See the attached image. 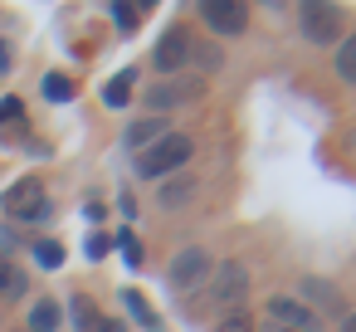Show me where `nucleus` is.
<instances>
[{
  "instance_id": "obj_1",
  "label": "nucleus",
  "mask_w": 356,
  "mask_h": 332,
  "mask_svg": "<svg viewBox=\"0 0 356 332\" xmlns=\"http://www.w3.org/2000/svg\"><path fill=\"white\" fill-rule=\"evenodd\" d=\"M191 152H195V142H191L186 132H166L161 142H152L147 152H137V176L166 181V176H176V171L191 161Z\"/></svg>"
},
{
  "instance_id": "obj_2",
  "label": "nucleus",
  "mask_w": 356,
  "mask_h": 332,
  "mask_svg": "<svg viewBox=\"0 0 356 332\" xmlns=\"http://www.w3.org/2000/svg\"><path fill=\"white\" fill-rule=\"evenodd\" d=\"M244 293H249V274L239 259H220L205 278V303L215 313H239L244 308Z\"/></svg>"
},
{
  "instance_id": "obj_3",
  "label": "nucleus",
  "mask_w": 356,
  "mask_h": 332,
  "mask_svg": "<svg viewBox=\"0 0 356 332\" xmlns=\"http://www.w3.org/2000/svg\"><path fill=\"white\" fill-rule=\"evenodd\" d=\"M210 254L200 249V244H191V249H181L176 259H171V269H166V288L176 293V298H191L195 288H205V278H210Z\"/></svg>"
},
{
  "instance_id": "obj_4",
  "label": "nucleus",
  "mask_w": 356,
  "mask_h": 332,
  "mask_svg": "<svg viewBox=\"0 0 356 332\" xmlns=\"http://www.w3.org/2000/svg\"><path fill=\"white\" fill-rule=\"evenodd\" d=\"M6 215H10V220H25V225H44V220H49V196H44V186H40L35 176L15 181V186L6 191Z\"/></svg>"
},
{
  "instance_id": "obj_5",
  "label": "nucleus",
  "mask_w": 356,
  "mask_h": 332,
  "mask_svg": "<svg viewBox=\"0 0 356 332\" xmlns=\"http://www.w3.org/2000/svg\"><path fill=\"white\" fill-rule=\"evenodd\" d=\"M298 20H302V35L312 40V45H332V40H341V10L332 6H322V0H307V6L298 10Z\"/></svg>"
},
{
  "instance_id": "obj_6",
  "label": "nucleus",
  "mask_w": 356,
  "mask_h": 332,
  "mask_svg": "<svg viewBox=\"0 0 356 332\" xmlns=\"http://www.w3.org/2000/svg\"><path fill=\"white\" fill-rule=\"evenodd\" d=\"M152 64L161 69V79H176V74L191 64V30H186V25H171V30L156 40V54H152Z\"/></svg>"
},
{
  "instance_id": "obj_7",
  "label": "nucleus",
  "mask_w": 356,
  "mask_h": 332,
  "mask_svg": "<svg viewBox=\"0 0 356 332\" xmlns=\"http://www.w3.org/2000/svg\"><path fill=\"white\" fill-rule=\"evenodd\" d=\"M205 93V79H161V84H152L147 88V108H156V113H166V108H181V103H195Z\"/></svg>"
},
{
  "instance_id": "obj_8",
  "label": "nucleus",
  "mask_w": 356,
  "mask_h": 332,
  "mask_svg": "<svg viewBox=\"0 0 356 332\" xmlns=\"http://www.w3.org/2000/svg\"><path fill=\"white\" fill-rule=\"evenodd\" d=\"M200 20H205V30H215V35H244V30H249V6H239V0H205V6H200Z\"/></svg>"
},
{
  "instance_id": "obj_9",
  "label": "nucleus",
  "mask_w": 356,
  "mask_h": 332,
  "mask_svg": "<svg viewBox=\"0 0 356 332\" xmlns=\"http://www.w3.org/2000/svg\"><path fill=\"white\" fill-rule=\"evenodd\" d=\"M268 317H273L283 332H317V327H322V317H317L302 298H283V293L268 298Z\"/></svg>"
},
{
  "instance_id": "obj_10",
  "label": "nucleus",
  "mask_w": 356,
  "mask_h": 332,
  "mask_svg": "<svg viewBox=\"0 0 356 332\" xmlns=\"http://www.w3.org/2000/svg\"><path fill=\"white\" fill-rule=\"evenodd\" d=\"M200 196V181L191 176V171H176V176H166L161 186H156V200H161V210H181V205H191Z\"/></svg>"
},
{
  "instance_id": "obj_11",
  "label": "nucleus",
  "mask_w": 356,
  "mask_h": 332,
  "mask_svg": "<svg viewBox=\"0 0 356 332\" xmlns=\"http://www.w3.org/2000/svg\"><path fill=\"white\" fill-rule=\"evenodd\" d=\"M302 293H307V303H317V308H312L317 317H322V313H341V317H346L341 293H337L332 283H322V278H302Z\"/></svg>"
},
{
  "instance_id": "obj_12",
  "label": "nucleus",
  "mask_w": 356,
  "mask_h": 332,
  "mask_svg": "<svg viewBox=\"0 0 356 332\" xmlns=\"http://www.w3.org/2000/svg\"><path fill=\"white\" fill-rule=\"evenodd\" d=\"M161 137H166V118H142V122H132V127H127V137H122V142H127V147H137V152H147V147H152V142H161Z\"/></svg>"
},
{
  "instance_id": "obj_13",
  "label": "nucleus",
  "mask_w": 356,
  "mask_h": 332,
  "mask_svg": "<svg viewBox=\"0 0 356 332\" xmlns=\"http://www.w3.org/2000/svg\"><path fill=\"white\" fill-rule=\"evenodd\" d=\"M30 293V278H25V269L20 264H10V259H0V298H25Z\"/></svg>"
},
{
  "instance_id": "obj_14",
  "label": "nucleus",
  "mask_w": 356,
  "mask_h": 332,
  "mask_svg": "<svg viewBox=\"0 0 356 332\" xmlns=\"http://www.w3.org/2000/svg\"><path fill=\"white\" fill-rule=\"evenodd\" d=\"M59 317H64V308L54 298H40L30 308V332H59Z\"/></svg>"
},
{
  "instance_id": "obj_15",
  "label": "nucleus",
  "mask_w": 356,
  "mask_h": 332,
  "mask_svg": "<svg viewBox=\"0 0 356 332\" xmlns=\"http://www.w3.org/2000/svg\"><path fill=\"white\" fill-rule=\"evenodd\" d=\"M191 64H195L200 74H220V69H225V54H220V45L191 40Z\"/></svg>"
},
{
  "instance_id": "obj_16",
  "label": "nucleus",
  "mask_w": 356,
  "mask_h": 332,
  "mask_svg": "<svg viewBox=\"0 0 356 332\" xmlns=\"http://www.w3.org/2000/svg\"><path fill=\"white\" fill-rule=\"evenodd\" d=\"M132 84H137V79H132V69H127V74H118V79H108V84H103V103H108V108H127Z\"/></svg>"
},
{
  "instance_id": "obj_17",
  "label": "nucleus",
  "mask_w": 356,
  "mask_h": 332,
  "mask_svg": "<svg viewBox=\"0 0 356 332\" xmlns=\"http://www.w3.org/2000/svg\"><path fill=\"white\" fill-rule=\"evenodd\" d=\"M122 308H127V313H132V317H137L142 327H156V313L147 308V298H142L137 288H122Z\"/></svg>"
},
{
  "instance_id": "obj_18",
  "label": "nucleus",
  "mask_w": 356,
  "mask_h": 332,
  "mask_svg": "<svg viewBox=\"0 0 356 332\" xmlns=\"http://www.w3.org/2000/svg\"><path fill=\"white\" fill-rule=\"evenodd\" d=\"M40 88H44L49 103H69V98H74V79H64V74H44Z\"/></svg>"
},
{
  "instance_id": "obj_19",
  "label": "nucleus",
  "mask_w": 356,
  "mask_h": 332,
  "mask_svg": "<svg viewBox=\"0 0 356 332\" xmlns=\"http://www.w3.org/2000/svg\"><path fill=\"white\" fill-rule=\"evenodd\" d=\"M337 79H341V84H356V35L337 49Z\"/></svg>"
},
{
  "instance_id": "obj_20",
  "label": "nucleus",
  "mask_w": 356,
  "mask_h": 332,
  "mask_svg": "<svg viewBox=\"0 0 356 332\" xmlns=\"http://www.w3.org/2000/svg\"><path fill=\"white\" fill-rule=\"evenodd\" d=\"M69 308H74V327H79V332H98V313H93L88 298H74Z\"/></svg>"
},
{
  "instance_id": "obj_21",
  "label": "nucleus",
  "mask_w": 356,
  "mask_h": 332,
  "mask_svg": "<svg viewBox=\"0 0 356 332\" xmlns=\"http://www.w3.org/2000/svg\"><path fill=\"white\" fill-rule=\"evenodd\" d=\"M35 259H40L44 269H59V264H64V249H59L54 239H44V244H35Z\"/></svg>"
},
{
  "instance_id": "obj_22",
  "label": "nucleus",
  "mask_w": 356,
  "mask_h": 332,
  "mask_svg": "<svg viewBox=\"0 0 356 332\" xmlns=\"http://www.w3.org/2000/svg\"><path fill=\"white\" fill-rule=\"evenodd\" d=\"M215 332H254V322H249V313H244V308H239V313H225V317H220V327H215Z\"/></svg>"
},
{
  "instance_id": "obj_23",
  "label": "nucleus",
  "mask_w": 356,
  "mask_h": 332,
  "mask_svg": "<svg viewBox=\"0 0 356 332\" xmlns=\"http://www.w3.org/2000/svg\"><path fill=\"white\" fill-rule=\"evenodd\" d=\"M118 249H122V259H127V264H132V269H137V264H142V239H137V235H132V230H127V235H122V239H118Z\"/></svg>"
},
{
  "instance_id": "obj_24",
  "label": "nucleus",
  "mask_w": 356,
  "mask_h": 332,
  "mask_svg": "<svg viewBox=\"0 0 356 332\" xmlns=\"http://www.w3.org/2000/svg\"><path fill=\"white\" fill-rule=\"evenodd\" d=\"M137 15H142L137 6H122V0H118V6H113V20H118L122 30H137Z\"/></svg>"
},
{
  "instance_id": "obj_25",
  "label": "nucleus",
  "mask_w": 356,
  "mask_h": 332,
  "mask_svg": "<svg viewBox=\"0 0 356 332\" xmlns=\"http://www.w3.org/2000/svg\"><path fill=\"white\" fill-rule=\"evenodd\" d=\"M108 249H113V239H108V235H93V239H88V259H103Z\"/></svg>"
},
{
  "instance_id": "obj_26",
  "label": "nucleus",
  "mask_w": 356,
  "mask_h": 332,
  "mask_svg": "<svg viewBox=\"0 0 356 332\" xmlns=\"http://www.w3.org/2000/svg\"><path fill=\"white\" fill-rule=\"evenodd\" d=\"M6 118H20V98H0V122Z\"/></svg>"
},
{
  "instance_id": "obj_27",
  "label": "nucleus",
  "mask_w": 356,
  "mask_h": 332,
  "mask_svg": "<svg viewBox=\"0 0 356 332\" xmlns=\"http://www.w3.org/2000/svg\"><path fill=\"white\" fill-rule=\"evenodd\" d=\"M6 69H10V45L0 40V74H6Z\"/></svg>"
},
{
  "instance_id": "obj_28",
  "label": "nucleus",
  "mask_w": 356,
  "mask_h": 332,
  "mask_svg": "<svg viewBox=\"0 0 356 332\" xmlns=\"http://www.w3.org/2000/svg\"><path fill=\"white\" fill-rule=\"evenodd\" d=\"M341 332H356V313H346V317H341Z\"/></svg>"
},
{
  "instance_id": "obj_29",
  "label": "nucleus",
  "mask_w": 356,
  "mask_h": 332,
  "mask_svg": "<svg viewBox=\"0 0 356 332\" xmlns=\"http://www.w3.org/2000/svg\"><path fill=\"white\" fill-rule=\"evenodd\" d=\"M98 332H127V327H118V322H98Z\"/></svg>"
}]
</instances>
